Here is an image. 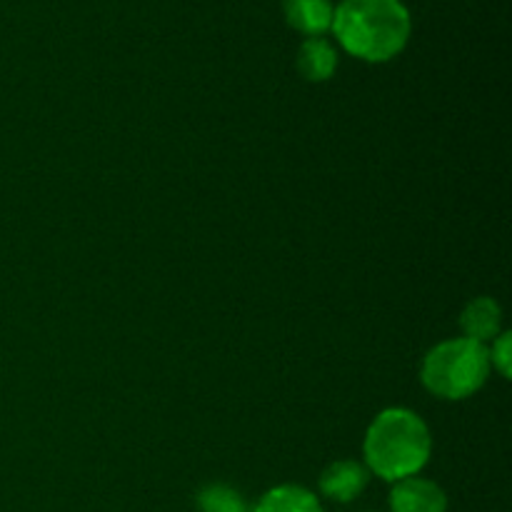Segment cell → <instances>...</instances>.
I'll return each mask as SVG.
<instances>
[{"instance_id": "obj_8", "label": "cell", "mask_w": 512, "mask_h": 512, "mask_svg": "<svg viewBox=\"0 0 512 512\" xmlns=\"http://www.w3.org/2000/svg\"><path fill=\"white\" fill-rule=\"evenodd\" d=\"M298 70L310 83H325L338 70V53L325 38H308L298 50Z\"/></svg>"}, {"instance_id": "obj_3", "label": "cell", "mask_w": 512, "mask_h": 512, "mask_svg": "<svg viewBox=\"0 0 512 512\" xmlns=\"http://www.w3.org/2000/svg\"><path fill=\"white\" fill-rule=\"evenodd\" d=\"M490 375L488 345L468 338L443 340L420 365L425 390L440 400H465L478 393Z\"/></svg>"}, {"instance_id": "obj_7", "label": "cell", "mask_w": 512, "mask_h": 512, "mask_svg": "<svg viewBox=\"0 0 512 512\" xmlns=\"http://www.w3.org/2000/svg\"><path fill=\"white\" fill-rule=\"evenodd\" d=\"M285 18L300 33L320 38L333 25V3L330 0H285Z\"/></svg>"}, {"instance_id": "obj_1", "label": "cell", "mask_w": 512, "mask_h": 512, "mask_svg": "<svg viewBox=\"0 0 512 512\" xmlns=\"http://www.w3.org/2000/svg\"><path fill=\"white\" fill-rule=\"evenodd\" d=\"M330 28L350 55L385 63L403 53L413 20L400 0H343L333 10Z\"/></svg>"}, {"instance_id": "obj_5", "label": "cell", "mask_w": 512, "mask_h": 512, "mask_svg": "<svg viewBox=\"0 0 512 512\" xmlns=\"http://www.w3.org/2000/svg\"><path fill=\"white\" fill-rule=\"evenodd\" d=\"M460 328H463V338L473 340V343L490 345L500 333H503V310H500L498 300L480 295V298L470 300L465 310L460 313Z\"/></svg>"}, {"instance_id": "obj_11", "label": "cell", "mask_w": 512, "mask_h": 512, "mask_svg": "<svg viewBox=\"0 0 512 512\" xmlns=\"http://www.w3.org/2000/svg\"><path fill=\"white\" fill-rule=\"evenodd\" d=\"M510 333H500L498 338L490 343L488 355H490V368L498 370L503 378H510V370H512V355H510Z\"/></svg>"}, {"instance_id": "obj_10", "label": "cell", "mask_w": 512, "mask_h": 512, "mask_svg": "<svg viewBox=\"0 0 512 512\" xmlns=\"http://www.w3.org/2000/svg\"><path fill=\"white\" fill-rule=\"evenodd\" d=\"M198 508L200 512H253L243 500V495L228 485H208L198 495Z\"/></svg>"}, {"instance_id": "obj_6", "label": "cell", "mask_w": 512, "mask_h": 512, "mask_svg": "<svg viewBox=\"0 0 512 512\" xmlns=\"http://www.w3.org/2000/svg\"><path fill=\"white\" fill-rule=\"evenodd\" d=\"M368 485V470L355 460L330 463L320 475V493L335 503H350L358 498Z\"/></svg>"}, {"instance_id": "obj_9", "label": "cell", "mask_w": 512, "mask_h": 512, "mask_svg": "<svg viewBox=\"0 0 512 512\" xmlns=\"http://www.w3.org/2000/svg\"><path fill=\"white\" fill-rule=\"evenodd\" d=\"M253 512H323L320 500L300 485H280L268 490Z\"/></svg>"}, {"instance_id": "obj_4", "label": "cell", "mask_w": 512, "mask_h": 512, "mask_svg": "<svg viewBox=\"0 0 512 512\" xmlns=\"http://www.w3.org/2000/svg\"><path fill=\"white\" fill-rule=\"evenodd\" d=\"M390 510L393 512H445L448 510V495L438 483L413 475L390 490Z\"/></svg>"}, {"instance_id": "obj_2", "label": "cell", "mask_w": 512, "mask_h": 512, "mask_svg": "<svg viewBox=\"0 0 512 512\" xmlns=\"http://www.w3.org/2000/svg\"><path fill=\"white\" fill-rule=\"evenodd\" d=\"M363 455L368 470L388 483L413 478L433 455V435L415 410L388 408L378 413L365 433Z\"/></svg>"}]
</instances>
